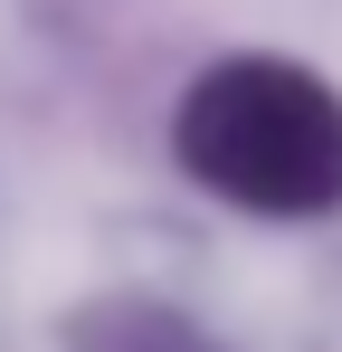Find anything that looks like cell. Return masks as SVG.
Masks as SVG:
<instances>
[{
    "instance_id": "6da1fadb",
    "label": "cell",
    "mask_w": 342,
    "mask_h": 352,
    "mask_svg": "<svg viewBox=\"0 0 342 352\" xmlns=\"http://www.w3.org/2000/svg\"><path fill=\"white\" fill-rule=\"evenodd\" d=\"M181 172L257 219H314L342 200V96L285 58H228L181 96Z\"/></svg>"
}]
</instances>
